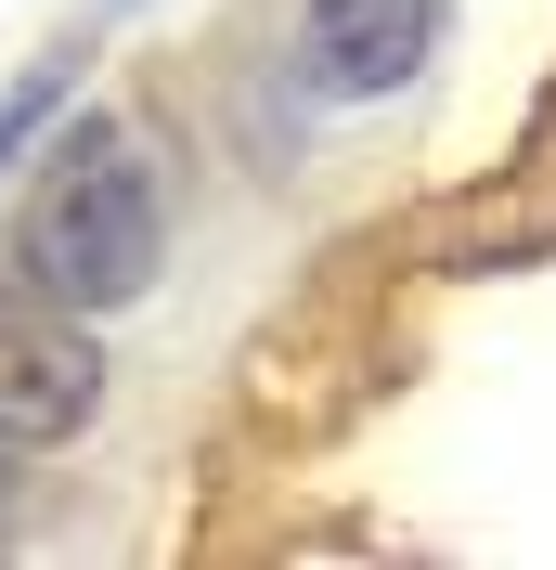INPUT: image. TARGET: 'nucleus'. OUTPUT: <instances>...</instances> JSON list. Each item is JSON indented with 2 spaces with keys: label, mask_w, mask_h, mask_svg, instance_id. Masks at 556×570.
Returning a JSON list of instances; mask_svg holds the SVG:
<instances>
[{
  "label": "nucleus",
  "mask_w": 556,
  "mask_h": 570,
  "mask_svg": "<svg viewBox=\"0 0 556 570\" xmlns=\"http://www.w3.org/2000/svg\"><path fill=\"white\" fill-rule=\"evenodd\" d=\"M427 27H440L427 0H311V78L349 91V105L363 91H401L427 66Z\"/></svg>",
  "instance_id": "7ed1b4c3"
},
{
  "label": "nucleus",
  "mask_w": 556,
  "mask_h": 570,
  "mask_svg": "<svg viewBox=\"0 0 556 570\" xmlns=\"http://www.w3.org/2000/svg\"><path fill=\"white\" fill-rule=\"evenodd\" d=\"M39 117H52V78H27V91L0 105V169H13V156H27V142H39Z\"/></svg>",
  "instance_id": "20e7f679"
},
{
  "label": "nucleus",
  "mask_w": 556,
  "mask_h": 570,
  "mask_svg": "<svg viewBox=\"0 0 556 570\" xmlns=\"http://www.w3.org/2000/svg\"><path fill=\"white\" fill-rule=\"evenodd\" d=\"M91 402H105V351H91L78 298L0 273V441H78Z\"/></svg>",
  "instance_id": "f03ea898"
},
{
  "label": "nucleus",
  "mask_w": 556,
  "mask_h": 570,
  "mask_svg": "<svg viewBox=\"0 0 556 570\" xmlns=\"http://www.w3.org/2000/svg\"><path fill=\"white\" fill-rule=\"evenodd\" d=\"M0 493H13V466H0Z\"/></svg>",
  "instance_id": "39448f33"
},
{
  "label": "nucleus",
  "mask_w": 556,
  "mask_h": 570,
  "mask_svg": "<svg viewBox=\"0 0 556 570\" xmlns=\"http://www.w3.org/2000/svg\"><path fill=\"white\" fill-rule=\"evenodd\" d=\"M156 259H169L156 169H142V156L105 130V117H78V130L52 142L39 195H27L13 273H27V285H52V298H78V312H117V298H142V285H156Z\"/></svg>",
  "instance_id": "f257e3e1"
}]
</instances>
